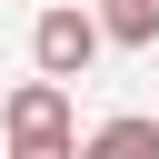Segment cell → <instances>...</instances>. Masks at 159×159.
Returning <instances> with one entry per match:
<instances>
[{
    "label": "cell",
    "instance_id": "cell-1",
    "mask_svg": "<svg viewBox=\"0 0 159 159\" xmlns=\"http://www.w3.org/2000/svg\"><path fill=\"white\" fill-rule=\"evenodd\" d=\"M0 129H10V159H80V139H70V89H60V80H20L10 109H0Z\"/></svg>",
    "mask_w": 159,
    "mask_h": 159
},
{
    "label": "cell",
    "instance_id": "cell-2",
    "mask_svg": "<svg viewBox=\"0 0 159 159\" xmlns=\"http://www.w3.org/2000/svg\"><path fill=\"white\" fill-rule=\"evenodd\" d=\"M30 50H40V80H80L89 60H99V10H40V30H30Z\"/></svg>",
    "mask_w": 159,
    "mask_h": 159
},
{
    "label": "cell",
    "instance_id": "cell-3",
    "mask_svg": "<svg viewBox=\"0 0 159 159\" xmlns=\"http://www.w3.org/2000/svg\"><path fill=\"white\" fill-rule=\"evenodd\" d=\"M80 159H159V119L149 109H119V119H99L80 139Z\"/></svg>",
    "mask_w": 159,
    "mask_h": 159
},
{
    "label": "cell",
    "instance_id": "cell-4",
    "mask_svg": "<svg viewBox=\"0 0 159 159\" xmlns=\"http://www.w3.org/2000/svg\"><path fill=\"white\" fill-rule=\"evenodd\" d=\"M99 40L149 50V40H159V0H99Z\"/></svg>",
    "mask_w": 159,
    "mask_h": 159
}]
</instances>
